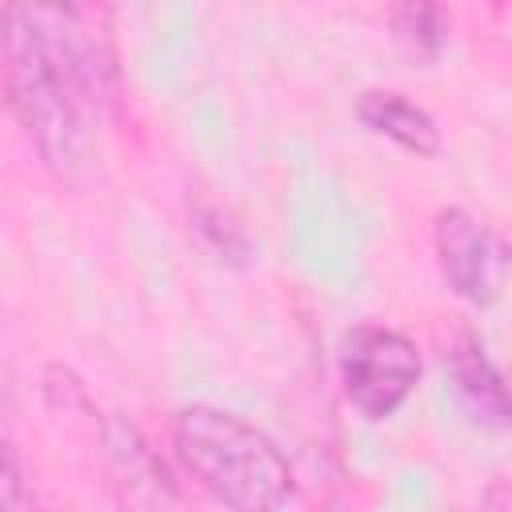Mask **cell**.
Wrapping results in <instances>:
<instances>
[{"mask_svg": "<svg viewBox=\"0 0 512 512\" xmlns=\"http://www.w3.org/2000/svg\"><path fill=\"white\" fill-rule=\"evenodd\" d=\"M76 8H4V92L44 168L76 180L92 156L88 116L104 100V52Z\"/></svg>", "mask_w": 512, "mask_h": 512, "instance_id": "1", "label": "cell"}, {"mask_svg": "<svg viewBox=\"0 0 512 512\" xmlns=\"http://www.w3.org/2000/svg\"><path fill=\"white\" fill-rule=\"evenodd\" d=\"M172 448L200 492L228 512H280L292 500V464L276 440L216 404H188L172 420Z\"/></svg>", "mask_w": 512, "mask_h": 512, "instance_id": "2", "label": "cell"}, {"mask_svg": "<svg viewBox=\"0 0 512 512\" xmlns=\"http://www.w3.org/2000/svg\"><path fill=\"white\" fill-rule=\"evenodd\" d=\"M336 372L348 404L364 420L396 416L420 384V348L388 324H356L344 332Z\"/></svg>", "mask_w": 512, "mask_h": 512, "instance_id": "3", "label": "cell"}, {"mask_svg": "<svg viewBox=\"0 0 512 512\" xmlns=\"http://www.w3.org/2000/svg\"><path fill=\"white\" fill-rule=\"evenodd\" d=\"M432 252H436V268H440L444 284L460 300L488 308L504 292V280L512 268V248L476 212H468L460 204L440 208L436 224H432Z\"/></svg>", "mask_w": 512, "mask_h": 512, "instance_id": "4", "label": "cell"}, {"mask_svg": "<svg viewBox=\"0 0 512 512\" xmlns=\"http://www.w3.org/2000/svg\"><path fill=\"white\" fill-rule=\"evenodd\" d=\"M104 444L124 512H176V488L132 424H112Z\"/></svg>", "mask_w": 512, "mask_h": 512, "instance_id": "5", "label": "cell"}, {"mask_svg": "<svg viewBox=\"0 0 512 512\" xmlns=\"http://www.w3.org/2000/svg\"><path fill=\"white\" fill-rule=\"evenodd\" d=\"M356 120L372 136H384L396 148H404L412 156H424V160L440 156V148H444L440 124L432 120V112L420 108L416 100H408L396 88H368V92H360L356 96Z\"/></svg>", "mask_w": 512, "mask_h": 512, "instance_id": "6", "label": "cell"}, {"mask_svg": "<svg viewBox=\"0 0 512 512\" xmlns=\"http://www.w3.org/2000/svg\"><path fill=\"white\" fill-rule=\"evenodd\" d=\"M448 372L464 408L476 420L492 428H512V384L504 380V372L492 364L488 348L472 332L456 336V344L448 348Z\"/></svg>", "mask_w": 512, "mask_h": 512, "instance_id": "7", "label": "cell"}, {"mask_svg": "<svg viewBox=\"0 0 512 512\" xmlns=\"http://www.w3.org/2000/svg\"><path fill=\"white\" fill-rule=\"evenodd\" d=\"M188 220H192L196 244H200L216 264L240 268V264L252 260V236L244 232V224H240L228 208H220V204H212V200H200Z\"/></svg>", "mask_w": 512, "mask_h": 512, "instance_id": "8", "label": "cell"}, {"mask_svg": "<svg viewBox=\"0 0 512 512\" xmlns=\"http://www.w3.org/2000/svg\"><path fill=\"white\" fill-rule=\"evenodd\" d=\"M388 24H392V36L400 48H408L420 60H436L448 44L452 16L440 4H400V8H392Z\"/></svg>", "mask_w": 512, "mask_h": 512, "instance_id": "9", "label": "cell"}]
</instances>
